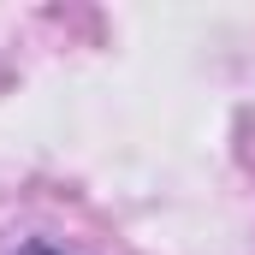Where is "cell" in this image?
<instances>
[{
  "label": "cell",
  "mask_w": 255,
  "mask_h": 255,
  "mask_svg": "<svg viewBox=\"0 0 255 255\" xmlns=\"http://www.w3.org/2000/svg\"><path fill=\"white\" fill-rule=\"evenodd\" d=\"M24 255H60L54 244H24Z\"/></svg>",
  "instance_id": "1"
}]
</instances>
